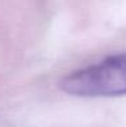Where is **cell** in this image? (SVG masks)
Masks as SVG:
<instances>
[{"label": "cell", "instance_id": "cell-1", "mask_svg": "<svg viewBox=\"0 0 126 127\" xmlns=\"http://www.w3.org/2000/svg\"><path fill=\"white\" fill-rule=\"evenodd\" d=\"M60 88L80 97L126 95V51L109 56L94 65L72 72L61 80Z\"/></svg>", "mask_w": 126, "mask_h": 127}]
</instances>
